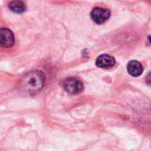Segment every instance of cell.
I'll list each match as a JSON object with an SVG mask.
<instances>
[{"label": "cell", "mask_w": 151, "mask_h": 151, "mask_svg": "<svg viewBox=\"0 0 151 151\" xmlns=\"http://www.w3.org/2000/svg\"><path fill=\"white\" fill-rule=\"evenodd\" d=\"M110 16V12L108 9H104L101 7H96L93 9L91 13V18L92 20L97 23V24H101L105 22Z\"/></svg>", "instance_id": "4"}, {"label": "cell", "mask_w": 151, "mask_h": 151, "mask_svg": "<svg viewBox=\"0 0 151 151\" xmlns=\"http://www.w3.org/2000/svg\"><path fill=\"white\" fill-rule=\"evenodd\" d=\"M146 83L149 86H151V72H149L146 77Z\"/></svg>", "instance_id": "8"}, {"label": "cell", "mask_w": 151, "mask_h": 151, "mask_svg": "<svg viewBox=\"0 0 151 151\" xmlns=\"http://www.w3.org/2000/svg\"><path fill=\"white\" fill-rule=\"evenodd\" d=\"M127 71L128 73L134 78H137L140 76L143 72L142 65L137 60H131L127 64Z\"/></svg>", "instance_id": "6"}, {"label": "cell", "mask_w": 151, "mask_h": 151, "mask_svg": "<svg viewBox=\"0 0 151 151\" xmlns=\"http://www.w3.org/2000/svg\"><path fill=\"white\" fill-rule=\"evenodd\" d=\"M116 64V60L114 57L109 54H101L96 60V65L101 68H109Z\"/></svg>", "instance_id": "5"}, {"label": "cell", "mask_w": 151, "mask_h": 151, "mask_svg": "<svg viewBox=\"0 0 151 151\" xmlns=\"http://www.w3.org/2000/svg\"><path fill=\"white\" fill-rule=\"evenodd\" d=\"M148 41H149V43L151 44V36H149V37H148Z\"/></svg>", "instance_id": "9"}, {"label": "cell", "mask_w": 151, "mask_h": 151, "mask_svg": "<svg viewBox=\"0 0 151 151\" xmlns=\"http://www.w3.org/2000/svg\"><path fill=\"white\" fill-rule=\"evenodd\" d=\"M9 9L15 14H22L26 11L25 4L21 0H14L8 5Z\"/></svg>", "instance_id": "7"}, {"label": "cell", "mask_w": 151, "mask_h": 151, "mask_svg": "<svg viewBox=\"0 0 151 151\" xmlns=\"http://www.w3.org/2000/svg\"><path fill=\"white\" fill-rule=\"evenodd\" d=\"M14 35L8 29H0V46L9 48L14 45Z\"/></svg>", "instance_id": "3"}, {"label": "cell", "mask_w": 151, "mask_h": 151, "mask_svg": "<svg viewBox=\"0 0 151 151\" xmlns=\"http://www.w3.org/2000/svg\"><path fill=\"white\" fill-rule=\"evenodd\" d=\"M45 83V74L40 70H33L24 75L19 80L18 89L23 94L34 95L43 88Z\"/></svg>", "instance_id": "1"}, {"label": "cell", "mask_w": 151, "mask_h": 151, "mask_svg": "<svg viewBox=\"0 0 151 151\" xmlns=\"http://www.w3.org/2000/svg\"><path fill=\"white\" fill-rule=\"evenodd\" d=\"M63 87L68 93L71 94H78L84 91L83 83L75 78H67L63 83Z\"/></svg>", "instance_id": "2"}]
</instances>
